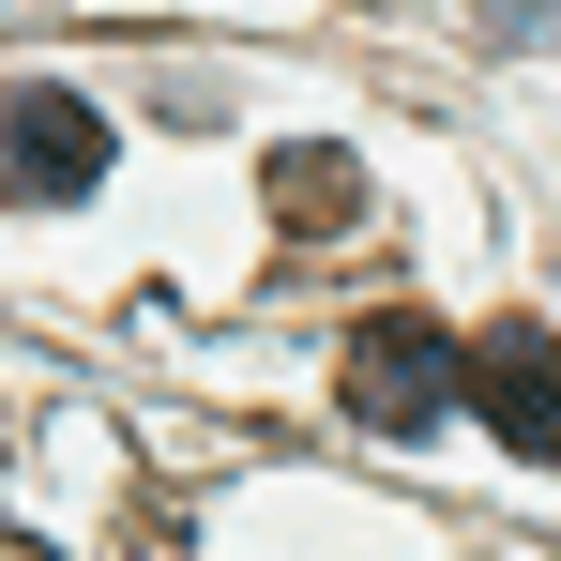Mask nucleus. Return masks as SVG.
<instances>
[{
    "label": "nucleus",
    "instance_id": "f257e3e1",
    "mask_svg": "<svg viewBox=\"0 0 561 561\" xmlns=\"http://www.w3.org/2000/svg\"><path fill=\"white\" fill-rule=\"evenodd\" d=\"M334 394H350L365 440H440V425L470 410V350L440 334V319L379 304V319H350V350H334Z\"/></svg>",
    "mask_w": 561,
    "mask_h": 561
},
{
    "label": "nucleus",
    "instance_id": "f03ea898",
    "mask_svg": "<svg viewBox=\"0 0 561 561\" xmlns=\"http://www.w3.org/2000/svg\"><path fill=\"white\" fill-rule=\"evenodd\" d=\"M92 183H106V106L61 92V77H15V92H0V197L77 213Z\"/></svg>",
    "mask_w": 561,
    "mask_h": 561
},
{
    "label": "nucleus",
    "instance_id": "7ed1b4c3",
    "mask_svg": "<svg viewBox=\"0 0 561 561\" xmlns=\"http://www.w3.org/2000/svg\"><path fill=\"white\" fill-rule=\"evenodd\" d=\"M470 410H485L501 456H547V470H561V334L501 319V334L470 350Z\"/></svg>",
    "mask_w": 561,
    "mask_h": 561
},
{
    "label": "nucleus",
    "instance_id": "20e7f679",
    "mask_svg": "<svg viewBox=\"0 0 561 561\" xmlns=\"http://www.w3.org/2000/svg\"><path fill=\"white\" fill-rule=\"evenodd\" d=\"M274 228H288V243H334V228H365V168H350L334 137L274 152Z\"/></svg>",
    "mask_w": 561,
    "mask_h": 561
},
{
    "label": "nucleus",
    "instance_id": "39448f33",
    "mask_svg": "<svg viewBox=\"0 0 561 561\" xmlns=\"http://www.w3.org/2000/svg\"><path fill=\"white\" fill-rule=\"evenodd\" d=\"M0 561H61V547H46V531H0Z\"/></svg>",
    "mask_w": 561,
    "mask_h": 561
}]
</instances>
